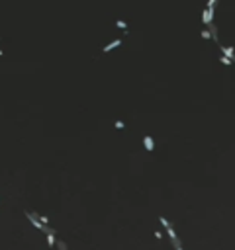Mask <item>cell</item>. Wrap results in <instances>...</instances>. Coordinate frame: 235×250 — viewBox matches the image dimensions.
I'll return each instance as SVG.
<instances>
[{"mask_svg": "<svg viewBox=\"0 0 235 250\" xmlns=\"http://www.w3.org/2000/svg\"><path fill=\"white\" fill-rule=\"evenodd\" d=\"M26 217L29 219V221H32V225H33V227H35V229H38V231H41V233H45V234H55L53 231L49 229V227H45V225H43V223L39 221V219H38V215H33V213H29V211H26Z\"/></svg>", "mask_w": 235, "mask_h": 250, "instance_id": "obj_1", "label": "cell"}, {"mask_svg": "<svg viewBox=\"0 0 235 250\" xmlns=\"http://www.w3.org/2000/svg\"><path fill=\"white\" fill-rule=\"evenodd\" d=\"M159 221H161V225H163L165 229H167V233H168V237H171V240H172V246H174V248H178V246H180V240L176 238V234H174V229H172V225L168 223V221H167L165 217H161Z\"/></svg>", "mask_w": 235, "mask_h": 250, "instance_id": "obj_2", "label": "cell"}, {"mask_svg": "<svg viewBox=\"0 0 235 250\" xmlns=\"http://www.w3.org/2000/svg\"><path fill=\"white\" fill-rule=\"evenodd\" d=\"M212 18H214V10L212 8H206L204 12H202V22L206 26H212Z\"/></svg>", "mask_w": 235, "mask_h": 250, "instance_id": "obj_3", "label": "cell"}, {"mask_svg": "<svg viewBox=\"0 0 235 250\" xmlns=\"http://www.w3.org/2000/svg\"><path fill=\"white\" fill-rule=\"evenodd\" d=\"M222 51H223V55L227 57V59H235V51H233V47H222Z\"/></svg>", "mask_w": 235, "mask_h": 250, "instance_id": "obj_4", "label": "cell"}, {"mask_svg": "<svg viewBox=\"0 0 235 250\" xmlns=\"http://www.w3.org/2000/svg\"><path fill=\"white\" fill-rule=\"evenodd\" d=\"M120 43H122V39H114L112 43H108V45L104 47V51H106V53H108V51H112V49H116L118 45H120Z\"/></svg>", "mask_w": 235, "mask_h": 250, "instance_id": "obj_5", "label": "cell"}, {"mask_svg": "<svg viewBox=\"0 0 235 250\" xmlns=\"http://www.w3.org/2000/svg\"><path fill=\"white\" fill-rule=\"evenodd\" d=\"M143 143H145V149H147V151H153V139H151L149 135L143 139Z\"/></svg>", "mask_w": 235, "mask_h": 250, "instance_id": "obj_6", "label": "cell"}, {"mask_svg": "<svg viewBox=\"0 0 235 250\" xmlns=\"http://www.w3.org/2000/svg\"><path fill=\"white\" fill-rule=\"evenodd\" d=\"M47 244H49V246H55V244H57L55 234H47Z\"/></svg>", "mask_w": 235, "mask_h": 250, "instance_id": "obj_7", "label": "cell"}, {"mask_svg": "<svg viewBox=\"0 0 235 250\" xmlns=\"http://www.w3.org/2000/svg\"><path fill=\"white\" fill-rule=\"evenodd\" d=\"M219 63H223V65H231L233 61H231V59H227L225 55H222V57H219Z\"/></svg>", "mask_w": 235, "mask_h": 250, "instance_id": "obj_8", "label": "cell"}, {"mask_svg": "<svg viewBox=\"0 0 235 250\" xmlns=\"http://www.w3.org/2000/svg\"><path fill=\"white\" fill-rule=\"evenodd\" d=\"M116 26H118V27H122V29H128V24H126L123 20H118V22H116Z\"/></svg>", "mask_w": 235, "mask_h": 250, "instance_id": "obj_9", "label": "cell"}, {"mask_svg": "<svg viewBox=\"0 0 235 250\" xmlns=\"http://www.w3.org/2000/svg\"><path fill=\"white\" fill-rule=\"evenodd\" d=\"M38 219H39V221H41L43 225H45V227H47V223H49V219H47V217H38Z\"/></svg>", "mask_w": 235, "mask_h": 250, "instance_id": "obj_10", "label": "cell"}, {"mask_svg": "<svg viewBox=\"0 0 235 250\" xmlns=\"http://www.w3.org/2000/svg\"><path fill=\"white\" fill-rule=\"evenodd\" d=\"M214 6H216V0H208V8L214 10Z\"/></svg>", "mask_w": 235, "mask_h": 250, "instance_id": "obj_11", "label": "cell"}, {"mask_svg": "<svg viewBox=\"0 0 235 250\" xmlns=\"http://www.w3.org/2000/svg\"><path fill=\"white\" fill-rule=\"evenodd\" d=\"M116 127H118V129H123L126 125H123V121H116Z\"/></svg>", "mask_w": 235, "mask_h": 250, "instance_id": "obj_12", "label": "cell"}, {"mask_svg": "<svg viewBox=\"0 0 235 250\" xmlns=\"http://www.w3.org/2000/svg\"><path fill=\"white\" fill-rule=\"evenodd\" d=\"M202 37L208 39V37H212V33H210V31H202Z\"/></svg>", "mask_w": 235, "mask_h": 250, "instance_id": "obj_13", "label": "cell"}, {"mask_svg": "<svg viewBox=\"0 0 235 250\" xmlns=\"http://www.w3.org/2000/svg\"><path fill=\"white\" fill-rule=\"evenodd\" d=\"M176 250H182V248H180V246H178V248H176Z\"/></svg>", "mask_w": 235, "mask_h": 250, "instance_id": "obj_14", "label": "cell"}, {"mask_svg": "<svg viewBox=\"0 0 235 250\" xmlns=\"http://www.w3.org/2000/svg\"><path fill=\"white\" fill-rule=\"evenodd\" d=\"M0 57H2V51H0Z\"/></svg>", "mask_w": 235, "mask_h": 250, "instance_id": "obj_15", "label": "cell"}]
</instances>
